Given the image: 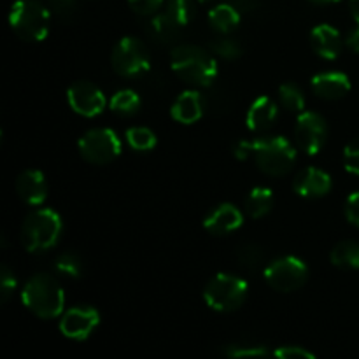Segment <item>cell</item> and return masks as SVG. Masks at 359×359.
<instances>
[{
  "mask_svg": "<svg viewBox=\"0 0 359 359\" xmlns=\"http://www.w3.org/2000/svg\"><path fill=\"white\" fill-rule=\"evenodd\" d=\"M170 65L175 76L191 86L209 88L217 76V63L212 53L200 46H177L172 51Z\"/></svg>",
  "mask_w": 359,
  "mask_h": 359,
  "instance_id": "6da1fadb",
  "label": "cell"
},
{
  "mask_svg": "<svg viewBox=\"0 0 359 359\" xmlns=\"http://www.w3.org/2000/svg\"><path fill=\"white\" fill-rule=\"evenodd\" d=\"M25 307L41 319H55L62 316L65 294L58 280L49 273H37L21 290Z\"/></svg>",
  "mask_w": 359,
  "mask_h": 359,
  "instance_id": "7a4b0ae2",
  "label": "cell"
},
{
  "mask_svg": "<svg viewBox=\"0 0 359 359\" xmlns=\"http://www.w3.org/2000/svg\"><path fill=\"white\" fill-rule=\"evenodd\" d=\"M63 223L60 214L51 209H37L25 217L21 224V244L28 252L49 251L62 237Z\"/></svg>",
  "mask_w": 359,
  "mask_h": 359,
  "instance_id": "3957f363",
  "label": "cell"
},
{
  "mask_svg": "<svg viewBox=\"0 0 359 359\" xmlns=\"http://www.w3.org/2000/svg\"><path fill=\"white\" fill-rule=\"evenodd\" d=\"M9 25L23 41H44L49 34L51 11L39 0H18L11 7Z\"/></svg>",
  "mask_w": 359,
  "mask_h": 359,
  "instance_id": "277c9868",
  "label": "cell"
},
{
  "mask_svg": "<svg viewBox=\"0 0 359 359\" xmlns=\"http://www.w3.org/2000/svg\"><path fill=\"white\" fill-rule=\"evenodd\" d=\"M255 158L259 170L266 175H286L297 160V149L284 137H256Z\"/></svg>",
  "mask_w": 359,
  "mask_h": 359,
  "instance_id": "5b68a950",
  "label": "cell"
},
{
  "mask_svg": "<svg viewBox=\"0 0 359 359\" xmlns=\"http://www.w3.org/2000/svg\"><path fill=\"white\" fill-rule=\"evenodd\" d=\"M249 293V286L241 277L219 273L203 290V300L216 312H233L242 307Z\"/></svg>",
  "mask_w": 359,
  "mask_h": 359,
  "instance_id": "8992f818",
  "label": "cell"
},
{
  "mask_svg": "<svg viewBox=\"0 0 359 359\" xmlns=\"http://www.w3.org/2000/svg\"><path fill=\"white\" fill-rule=\"evenodd\" d=\"M112 69L121 77H140L149 72L151 58L146 46L135 37H123L111 55Z\"/></svg>",
  "mask_w": 359,
  "mask_h": 359,
  "instance_id": "52a82bcc",
  "label": "cell"
},
{
  "mask_svg": "<svg viewBox=\"0 0 359 359\" xmlns=\"http://www.w3.org/2000/svg\"><path fill=\"white\" fill-rule=\"evenodd\" d=\"M309 269L300 258L283 256L270 263L265 269V280L270 287L280 293L297 291L307 283Z\"/></svg>",
  "mask_w": 359,
  "mask_h": 359,
  "instance_id": "ba28073f",
  "label": "cell"
},
{
  "mask_svg": "<svg viewBox=\"0 0 359 359\" xmlns=\"http://www.w3.org/2000/svg\"><path fill=\"white\" fill-rule=\"evenodd\" d=\"M79 153L93 165H107L121 153V140L109 128H93L79 139Z\"/></svg>",
  "mask_w": 359,
  "mask_h": 359,
  "instance_id": "9c48e42d",
  "label": "cell"
},
{
  "mask_svg": "<svg viewBox=\"0 0 359 359\" xmlns=\"http://www.w3.org/2000/svg\"><path fill=\"white\" fill-rule=\"evenodd\" d=\"M328 139V125L318 112H300L294 125V140L297 146L309 156H314L325 147Z\"/></svg>",
  "mask_w": 359,
  "mask_h": 359,
  "instance_id": "30bf717a",
  "label": "cell"
},
{
  "mask_svg": "<svg viewBox=\"0 0 359 359\" xmlns=\"http://www.w3.org/2000/svg\"><path fill=\"white\" fill-rule=\"evenodd\" d=\"M67 102L76 114L84 116V118H95L102 114L107 105L104 91L88 81L74 83L67 91Z\"/></svg>",
  "mask_w": 359,
  "mask_h": 359,
  "instance_id": "8fae6325",
  "label": "cell"
},
{
  "mask_svg": "<svg viewBox=\"0 0 359 359\" xmlns=\"http://www.w3.org/2000/svg\"><path fill=\"white\" fill-rule=\"evenodd\" d=\"M100 323V314L97 309L90 307V305H79V307H72L62 316L60 319V332L63 337L76 342H83L88 337L93 333Z\"/></svg>",
  "mask_w": 359,
  "mask_h": 359,
  "instance_id": "7c38bea8",
  "label": "cell"
},
{
  "mask_svg": "<svg viewBox=\"0 0 359 359\" xmlns=\"http://www.w3.org/2000/svg\"><path fill=\"white\" fill-rule=\"evenodd\" d=\"M293 189L297 195L304 198H321L328 195L332 189V177L328 172L321 168L309 167L297 175L293 182Z\"/></svg>",
  "mask_w": 359,
  "mask_h": 359,
  "instance_id": "4fadbf2b",
  "label": "cell"
},
{
  "mask_svg": "<svg viewBox=\"0 0 359 359\" xmlns=\"http://www.w3.org/2000/svg\"><path fill=\"white\" fill-rule=\"evenodd\" d=\"M16 193L28 205H42L48 198V182L42 172L25 170L16 179Z\"/></svg>",
  "mask_w": 359,
  "mask_h": 359,
  "instance_id": "5bb4252c",
  "label": "cell"
},
{
  "mask_svg": "<svg viewBox=\"0 0 359 359\" xmlns=\"http://www.w3.org/2000/svg\"><path fill=\"white\" fill-rule=\"evenodd\" d=\"M244 223V216L233 203H221L203 219V228L212 235H226L238 230Z\"/></svg>",
  "mask_w": 359,
  "mask_h": 359,
  "instance_id": "9a60e30c",
  "label": "cell"
},
{
  "mask_svg": "<svg viewBox=\"0 0 359 359\" xmlns=\"http://www.w3.org/2000/svg\"><path fill=\"white\" fill-rule=\"evenodd\" d=\"M205 111V100L195 90H188L179 95L170 107L172 118L181 125H193L202 118Z\"/></svg>",
  "mask_w": 359,
  "mask_h": 359,
  "instance_id": "2e32d148",
  "label": "cell"
},
{
  "mask_svg": "<svg viewBox=\"0 0 359 359\" xmlns=\"http://www.w3.org/2000/svg\"><path fill=\"white\" fill-rule=\"evenodd\" d=\"M312 91L325 100H339L351 91V81L344 72H321L312 77Z\"/></svg>",
  "mask_w": 359,
  "mask_h": 359,
  "instance_id": "e0dca14e",
  "label": "cell"
},
{
  "mask_svg": "<svg viewBox=\"0 0 359 359\" xmlns=\"http://www.w3.org/2000/svg\"><path fill=\"white\" fill-rule=\"evenodd\" d=\"M311 46L316 55L325 60H335L342 51V37L332 25H318L311 32Z\"/></svg>",
  "mask_w": 359,
  "mask_h": 359,
  "instance_id": "ac0fdd59",
  "label": "cell"
},
{
  "mask_svg": "<svg viewBox=\"0 0 359 359\" xmlns=\"http://www.w3.org/2000/svg\"><path fill=\"white\" fill-rule=\"evenodd\" d=\"M277 116H279V107L276 102L269 97H258L249 107L245 125L255 133L266 132L270 126H273Z\"/></svg>",
  "mask_w": 359,
  "mask_h": 359,
  "instance_id": "d6986e66",
  "label": "cell"
},
{
  "mask_svg": "<svg viewBox=\"0 0 359 359\" xmlns=\"http://www.w3.org/2000/svg\"><path fill=\"white\" fill-rule=\"evenodd\" d=\"M146 30L153 41H156L158 44L167 46L177 41L181 25L175 23L167 13H161V14H156V16H153L149 21H147Z\"/></svg>",
  "mask_w": 359,
  "mask_h": 359,
  "instance_id": "ffe728a7",
  "label": "cell"
},
{
  "mask_svg": "<svg viewBox=\"0 0 359 359\" xmlns=\"http://www.w3.org/2000/svg\"><path fill=\"white\" fill-rule=\"evenodd\" d=\"M241 16L242 13L231 2L219 4L209 13V23L217 34L226 35L231 34L241 25Z\"/></svg>",
  "mask_w": 359,
  "mask_h": 359,
  "instance_id": "44dd1931",
  "label": "cell"
},
{
  "mask_svg": "<svg viewBox=\"0 0 359 359\" xmlns=\"http://www.w3.org/2000/svg\"><path fill=\"white\" fill-rule=\"evenodd\" d=\"M273 203H276V198H273L272 189L258 186V188H252L249 191L244 205L249 217H252V219H262L263 216H266L273 209Z\"/></svg>",
  "mask_w": 359,
  "mask_h": 359,
  "instance_id": "7402d4cb",
  "label": "cell"
},
{
  "mask_svg": "<svg viewBox=\"0 0 359 359\" xmlns=\"http://www.w3.org/2000/svg\"><path fill=\"white\" fill-rule=\"evenodd\" d=\"M330 259L342 270H359V242H339L330 252Z\"/></svg>",
  "mask_w": 359,
  "mask_h": 359,
  "instance_id": "603a6c76",
  "label": "cell"
},
{
  "mask_svg": "<svg viewBox=\"0 0 359 359\" xmlns=\"http://www.w3.org/2000/svg\"><path fill=\"white\" fill-rule=\"evenodd\" d=\"M140 97L133 90H119L109 102L112 112L119 116H133L140 109Z\"/></svg>",
  "mask_w": 359,
  "mask_h": 359,
  "instance_id": "cb8c5ba5",
  "label": "cell"
},
{
  "mask_svg": "<svg viewBox=\"0 0 359 359\" xmlns=\"http://www.w3.org/2000/svg\"><path fill=\"white\" fill-rule=\"evenodd\" d=\"M126 142L133 151H151L156 147V135L146 126H132L126 130Z\"/></svg>",
  "mask_w": 359,
  "mask_h": 359,
  "instance_id": "d4e9b609",
  "label": "cell"
},
{
  "mask_svg": "<svg viewBox=\"0 0 359 359\" xmlns=\"http://www.w3.org/2000/svg\"><path fill=\"white\" fill-rule=\"evenodd\" d=\"M279 100L286 111L291 112H304L305 111V95L297 84H280L279 88Z\"/></svg>",
  "mask_w": 359,
  "mask_h": 359,
  "instance_id": "484cf974",
  "label": "cell"
},
{
  "mask_svg": "<svg viewBox=\"0 0 359 359\" xmlns=\"http://www.w3.org/2000/svg\"><path fill=\"white\" fill-rule=\"evenodd\" d=\"M165 13L172 18L177 25L186 27L195 18V6L191 0H167V11Z\"/></svg>",
  "mask_w": 359,
  "mask_h": 359,
  "instance_id": "4316f807",
  "label": "cell"
},
{
  "mask_svg": "<svg viewBox=\"0 0 359 359\" xmlns=\"http://www.w3.org/2000/svg\"><path fill=\"white\" fill-rule=\"evenodd\" d=\"M56 272H60L62 276L72 277V279H79L84 272V263L76 252H63L56 258L55 262Z\"/></svg>",
  "mask_w": 359,
  "mask_h": 359,
  "instance_id": "83f0119b",
  "label": "cell"
},
{
  "mask_svg": "<svg viewBox=\"0 0 359 359\" xmlns=\"http://www.w3.org/2000/svg\"><path fill=\"white\" fill-rule=\"evenodd\" d=\"M209 51L223 60H237L242 55V46L235 39L219 37L210 42Z\"/></svg>",
  "mask_w": 359,
  "mask_h": 359,
  "instance_id": "f1b7e54d",
  "label": "cell"
},
{
  "mask_svg": "<svg viewBox=\"0 0 359 359\" xmlns=\"http://www.w3.org/2000/svg\"><path fill=\"white\" fill-rule=\"evenodd\" d=\"M224 356L231 359H242V358H263L269 356V349L259 344H231L226 349H223Z\"/></svg>",
  "mask_w": 359,
  "mask_h": 359,
  "instance_id": "f546056e",
  "label": "cell"
},
{
  "mask_svg": "<svg viewBox=\"0 0 359 359\" xmlns=\"http://www.w3.org/2000/svg\"><path fill=\"white\" fill-rule=\"evenodd\" d=\"M48 7L53 16H56L63 23L74 21L77 14L76 0H48Z\"/></svg>",
  "mask_w": 359,
  "mask_h": 359,
  "instance_id": "4dcf8cb0",
  "label": "cell"
},
{
  "mask_svg": "<svg viewBox=\"0 0 359 359\" xmlns=\"http://www.w3.org/2000/svg\"><path fill=\"white\" fill-rule=\"evenodd\" d=\"M237 259L244 269H256L262 265L263 251L255 244H244L237 249Z\"/></svg>",
  "mask_w": 359,
  "mask_h": 359,
  "instance_id": "1f68e13d",
  "label": "cell"
},
{
  "mask_svg": "<svg viewBox=\"0 0 359 359\" xmlns=\"http://www.w3.org/2000/svg\"><path fill=\"white\" fill-rule=\"evenodd\" d=\"M344 167L351 174L359 175V139H354L344 149Z\"/></svg>",
  "mask_w": 359,
  "mask_h": 359,
  "instance_id": "d6a6232c",
  "label": "cell"
},
{
  "mask_svg": "<svg viewBox=\"0 0 359 359\" xmlns=\"http://www.w3.org/2000/svg\"><path fill=\"white\" fill-rule=\"evenodd\" d=\"M16 286H18V283H16V277H14V273L11 272L7 266H2V269H0V298H2L4 304H6V302L13 297Z\"/></svg>",
  "mask_w": 359,
  "mask_h": 359,
  "instance_id": "836d02e7",
  "label": "cell"
},
{
  "mask_svg": "<svg viewBox=\"0 0 359 359\" xmlns=\"http://www.w3.org/2000/svg\"><path fill=\"white\" fill-rule=\"evenodd\" d=\"M163 2L165 0H128V6L140 16H151L163 6Z\"/></svg>",
  "mask_w": 359,
  "mask_h": 359,
  "instance_id": "e575fe53",
  "label": "cell"
},
{
  "mask_svg": "<svg viewBox=\"0 0 359 359\" xmlns=\"http://www.w3.org/2000/svg\"><path fill=\"white\" fill-rule=\"evenodd\" d=\"M273 356L283 359H314L316 356L311 351L304 349L300 346H284L280 349L273 351Z\"/></svg>",
  "mask_w": 359,
  "mask_h": 359,
  "instance_id": "d590c367",
  "label": "cell"
},
{
  "mask_svg": "<svg viewBox=\"0 0 359 359\" xmlns=\"http://www.w3.org/2000/svg\"><path fill=\"white\" fill-rule=\"evenodd\" d=\"M346 217L351 224L359 228V191L353 193L346 202Z\"/></svg>",
  "mask_w": 359,
  "mask_h": 359,
  "instance_id": "8d00e7d4",
  "label": "cell"
},
{
  "mask_svg": "<svg viewBox=\"0 0 359 359\" xmlns=\"http://www.w3.org/2000/svg\"><path fill=\"white\" fill-rule=\"evenodd\" d=\"M233 154L237 160H249L255 154V139L252 140H238L233 146Z\"/></svg>",
  "mask_w": 359,
  "mask_h": 359,
  "instance_id": "74e56055",
  "label": "cell"
},
{
  "mask_svg": "<svg viewBox=\"0 0 359 359\" xmlns=\"http://www.w3.org/2000/svg\"><path fill=\"white\" fill-rule=\"evenodd\" d=\"M231 4H233L241 13H251V11L258 9L259 0H233Z\"/></svg>",
  "mask_w": 359,
  "mask_h": 359,
  "instance_id": "f35d334b",
  "label": "cell"
},
{
  "mask_svg": "<svg viewBox=\"0 0 359 359\" xmlns=\"http://www.w3.org/2000/svg\"><path fill=\"white\" fill-rule=\"evenodd\" d=\"M346 46L351 49V51L359 53V25L354 30H351L346 37Z\"/></svg>",
  "mask_w": 359,
  "mask_h": 359,
  "instance_id": "ab89813d",
  "label": "cell"
},
{
  "mask_svg": "<svg viewBox=\"0 0 359 359\" xmlns=\"http://www.w3.org/2000/svg\"><path fill=\"white\" fill-rule=\"evenodd\" d=\"M349 7H351V14H353L354 21L359 25V0H349Z\"/></svg>",
  "mask_w": 359,
  "mask_h": 359,
  "instance_id": "60d3db41",
  "label": "cell"
},
{
  "mask_svg": "<svg viewBox=\"0 0 359 359\" xmlns=\"http://www.w3.org/2000/svg\"><path fill=\"white\" fill-rule=\"evenodd\" d=\"M311 2H314V4H335V2H340V0H311Z\"/></svg>",
  "mask_w": 359,
  "mask_h": 359,
  "instance_id": "b9f144b4",
  "label": "cell"
},
{
  "mask_svg": "<svg viewBox=\"0 0 359 359\" xmlns=\"http://www.w3.org/2000/svg\"><path fill=\"white\" fill-rule=\"evenodd\" d=\"M200 4H207V2H210V0H198Z\"/></svg>",
  "mask_w": 359,
  "mask_h": 359,
  "instance_id": "7bdbcfd3",
  "label": "cell"
}]
</instances>
